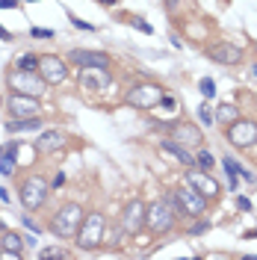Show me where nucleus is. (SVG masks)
Instances as JSON below:
<instances>
[{"instance_id":"obj_1","label":"nucleus","mask_w":257,"mask_h":260,"mask_svg":"<svg viewBox=\"0 0 257 260\" xmlns=\"http://www.w3.org/2000/svg\"><path fill=\"white\" fill-rule=\"evenodd\" d=\"M169 201H172V207H175V216H201L204 210H207V198L198 192V189H192L189 184L184 186V189H175L172 195H169Z\"/></svg>"},{"instance_id":"obj_2","label":"nucleus","mask_w":257,"mask_h":260,"mask_svg":"<svg viewBox=\"0 0 257 260\" xmlns=\"http://www.w3.org/2000/svg\"><path fill=\"white\" fill-rule=\"evenodd\" d=\"M104 228H107V222H104L101 213L83 216V222L77 228V249L80 252H95L101 246V240H104Z\"/></svg>"},{"instance_id":"obj_3","label":"nucleus","mask_w":257,"mask_h":260,"mask_svg":"<svg viewBox=\"0 0 257 260\" xmlns=\"http://www.w3.org/2000/svg\"><path fill=\"white\" fill-rule=\"evenodd\" d=\"M175 207H172V201L169 198H157L154 204H148V216H145V225L154 231V234H166V231H172V225H175Z\"/></svg>"},{"instance_id":"obj_4","label":"nucleus","mask_w":257,"mask_h":260,"mask_svg":"<svg viewBox=\"0 0 257 260\" xmlns=\"http://www.w3.org/2000/svg\"><path fill=\"white\" fill-rule=\"evenodd\" d=\"M80 222H83V210H80L77 204H65V207H59V213L53 216L50 231H53L56 237H62V240H71V237H77Z\"/></svg>"},{"instance_id":"obj_5","label":"nucleus","mask_w":257,"mask_h":260,"mask_svg":"<svg viewBox=\"0 0 257 260\" xmlns=\"http://www.w3.org/2000/svg\"><path fill=\"white\" fill-rule=\"evenodd\" d=\"M47 192H50L47 181L38 178V175H30V178L21 184V204H24L27 210H38V207L47 201Z\"/></svg>"},{"instance_id":"obj_6","label":"nucleus","mask_w":257,"mask_h":260,"mask_svg":"<svg viewBox=\"0 0 257 260\" xmlns=\"http://www.w3.org/2000/svg\"><path fill=\"white\" fill-rule=\"evenodd\" d=\"M9 86H12V92H24L33 98H41L47 89V83L38 71H15V74H9Z\"/></svg>"},{"instance_id":"obj_7","label":"nucleus","mask_w":257,"mask_h":260,"mask_svg":"<svg viewBox=\"0 0 257 260\" xmlns=\"http://www.w3.org/2000/svg\"><path fill=\"white\" fill-rule=\"evenodd\" d=\"M145 216H148V204L142 198H130L124 204V210H121V231L130 234V237L139 234L145 228Z\"/></svg>"},{"instance_id":"obj_8","label":"nucleus","mask_w":257,"mask_h":260,"mask_svg":"<svg viewBox=\"0 0 257 260\" xmlns=\"http://www.w3.org/2000/svg\"><path fill=\"white\" fill-rule=\"evenodd\" d=\"M163 95H166V92H163L160 86L142 83V86H136V89L127 92V104L136 107V110H151V107H157V104L163 101Z\"/></svg>"},{"instance_id":"obj_9","label":"nucleus","mask_w":257,"mask_h":260,"mask_svg":"<svg viewBox=\"0 0 257 260\" xmlns=\"http://www.w3.org/2000/svg\"><path fill=\"white\" fill-rule=\"evenodd\" d=\"M228 142L240 148H252L257 142V121L252 118H237L228 124Z\"/></svg>"},{"instance_id":"obj_10","label":"nucleus","mask_w":257,"mask_h":260,"mask_svg":"<svg viewBox=\"0 0 257 260\" xmlns=\"http://www.w3.org/2000/svg\"><path fill=\"white\" fill-rule=\"evenodd\" d=\"M12 118H27V115H38L41 112V104L33 98V95H24V92H12L9 101H6Z\"/></svg>"},{"instance_id":"obj_11","label":"nucleus","mask_w":257,"mask_h":260,"mask_svg":"<svg viewBox=\"0 0 257 260\" xmlns=\"http://www.w3.org/2000/svg\"><path fill=\"white\" fill-rule=\"evenodd\" d=\"M186 184H189L192 189H198L204 198H216V195H219V181H216L213 175H207L204 169H189V172H186Z\"/></svg>"},{"instance_id":"obj_12","label":"nucleus","mask_w":257,"mask_h":260,"mask_svg":"<svg viewBox=\"0 0 257 260\" xmlns=\"http://www.w3.org/2000/svg\"><path fill=\"white\" fill-rule=\"evenodd\" d=\"M38 74L44 77V83L56 86V83H62L68 77V68H65V62L59 56H38Z\"/></svg>"},{"instance_id":"obj_13","label":"nucleus","mask_w":257,"mask_h":260,"mask_svg":"<svg viewBox=\"0 0 257 260\" xmlns=\"http://www.w3.org/2000/svg\"><path fill=\"white\" fill-rule=\"evenodd\" d=\"M207 56H210L213 62H219V65H240V62H243V50H240L237 44H231V41L213 44V47L207 50Z\"/></svg>"},{"instance_id":"obj_14","label":"nucleus","mask_w":257,"mask_h":260,"mask_svg":"<svg viewBox=\"0 0 257 260\" xmlns=\"http://www.w3.org/2000/svg\"><path fill=\"white\" fill-rule=\"evenodd\" d=\"M80 86L86 92H104L110 86V68H83Z\"/></svg>"},{"instance_id":"obj_15","label":"nucleus","mask_w":257,"mask_h":260,"mask_svg":"<svg viewBox=\"0 0 257 260\" xmlns=\"http://www.w3.org/2000/svg\"><path fill=\"white\" fill-rule=\"evenodd\" d=\"M71 62L80 68H110V59L98 50H71Z\"/></svg>"},{"instance_id":"obj_16","label":"nucleus","mask_w":257,"mask_h":260,"mask_svg":"<svg viewBox=\"0 0 257 260\" xmlns=\"http://www.w3.org/2000/svg\"><path fill=\"white\" fill-rule=\"evenodd\" d=\"M65 145H68V136H65L62 130H44V133L36 139V148H38V151H47V154L62 151Z\"/></svg>"},{"instance_id":"obj_17","label":"nucleus","mask_w":257,"mask_h":260,"mask_svg":"<svg viewBox=\"0 0 257 260\" xmlns=\"http://www.w3.org/2000/svg\"><path fill=\"white\" fill-rule=\"evenodd\" d=\"M172 139H178L181 145H204V133L195 124H175L172 127Z\"/></svg>"},{"instance_id":"obj_18","label":"nucleus","mask_w":257,"mask_h":260,"mask_svg":"<svg viewBox=\"0 0 257 260\" xmlns=\"http://www.w3.org/2000/svg\"><path fill=\"white\" fill-rule=\"evenodd\" d=\"M163 151H166V154H172V157H178V160H181L184 166H189V169L195 166V154H192L186 145H181L178 139H166V142H163Z\"/></svg>"},{"instance_id":"obj_19","label":"nucleus","mask_w":257,"mask_h":260,"mask_svg":"<svg viewBox=\"0 0 257 260\" xmlns=\"http://www.w3.org/2000/svg\"><path fill=\"white\" fill-rule=\"evenodd\" d=\"M0 252H3L6 258H21V252H24V237H18V234H12V231H3V234H0Z\"/></svg>"},{"instance_id":"obj_20","label":"nucleus","mask_w":257,"mask_h":260,"mask_svg":"<svg viewBox=\"0 0 257 260\" xmlns=\"http://www.w3.org/2000/svg\"><path fill=\"white\" fill-rule=\"evenodd\" d=\"M38 127H41V118H38V115H27V118H12V121L6 124V130H9V133H21V130L27 133V130H38Z\"/></svg>"},{"instance_id":"obj_21","label":"nucleus","mask_w":257,"mask_h":260,"mask_svg":"<svg viewBox=\"0 0 257 260\" xmlns=\"http://www.w3.org/2000/svg\"><path fill=\"white\" fill-rule=\"evenodd\" d=\"M18 145H21V142H9V145L3 148V154H0V172H3V175H12V172H15V157H18Z\"/></svg>"},{"instance_id":"obj_22","label":"nucleus","mask_w":257,"mask_h":260,"mask_svg":"<svg viewBox=\"0 0 257 260\" xmlns=\"http://www.w3.org/2000/svg\"><path fill=\"white\" fill-rule=\"evenodd\" d=\"M213 118H216L219 124H231V121L240 118V110H237V104H219V107L213 110Z\"/></svg>"},{"instance_id":"obj_23","label":"nucleus","mask_w":257,"mask_h":260,"mask_svg":"<svg viewBox=\"0 0 257 260\" xmlns=\"http://www.w3.org/2000/svg\"><path fill=\"white\" fill-rule=\"evenodd\" d=\"M15 65H18V71H38V56H33V53H21Z\"/></svg>"},{"instance_id":"obj_24","label":"nucleus","mask_w":257,"mask_h":260,"mask_svg":"<svg viewBox=\"0 0 257 260\" xmlns=\"http://www.w3.org/2000/svg\"><path fill=\"white\" fill-rule=\"evenodd\" d=\"M38 258L47 260V258H71V252L68 249H59V246H47V249H38Z\"/></svg>"},{"instance_id":"obj_25","label":"nucleus","mask_w":257,"mask_h":260,"mask_svg":"<svg viewBox=\"0 0 257 260\" xmlns=\"http://www.w3.org/2000/svg\"><path fill=\"white\" fill-rule=\"evenodd\" d=\"M195 166H201L204 172H210V169L216 166V160H213V154H210V151H204V148H201V151L195 154Z\"/></svg>"},{"instance_id":"obj_26","label":"nucleus","mask_w":257,"mask_h":260,"mask_svg":"<svg viewBox=\"0 0 257 260\" xmlns=\"http://www.w3.org/2000/svg\"><path fill=\"white\" fill-rule=\"evenodd\" d=\"M198 118H201V124H207V127H213V110H210V104H201L198 107Z\"/></svg>"},{"instance_id":"obj_27","label":"nucleus","mask_w":257,"mask_h":260,"mask_svg":"<svg viewBox=\"0 0 257 260\" xmlns=\"http://www.w3.org/2000/svg\"><path fill=\"white\" fill-rule=\"evenodd\" d=\"M198 89H201V95H204V98H216V83H213L210 77H204V80L198 83Z\"/></svg>"},{"instance_id":"obj_28","label":"nucleus","mask_w":257,"mask_h":260,"mask_svg":"<svg viewBox=\"0 0 257 260\" xmlns=\"http://www.w3.org/2000/svg\"><path fill=\"white\" fill-rule=\"evenodd\" d=\"M222 166H225V175H240L243 172V166L234 157H222Z\"/></svg>"},{"instance_id":"obj_29","label":"nucleus","mask_w":257,"mask_h":260,"mask_svg":"<svg viewBox=\"0 0 257 260\" xmlns=\"http://www.w3.org/2000/svg\"><path fill=\"white\" fill-rule=\"evenodd\" d=\"M71 27H77V30H86V33H92V30H95V24H89V21L77 18V15H71Z\"/></svg>"},{"instance_id":"obj_30","label":"nucleus","mask_w":257,"mask_h":260,"mask_svg":"<svg viewBox=\"0 0 257 260\" xmlns=\"http://www.w3.org/2000/svg\"><path fill=\"white\" fill-rule=\"evenodd\" d=\"M207 228H210V222H207V219H201V222H195V225L189 228V234H192V237H201Z\"/></svg>"},{"instance_id":"obj_31","label":"nucleus","mask_w":257,"mask_h":260,"mask_svg":"<svg viewBox=\"0 0 257 260\" xmlns=\"http://www.w3.org/2000/svg\"><path fill=\"white\" fill-rule=\"evenodd\" d=\"M133 27H136V30H142L145 36H151V33H154V27H151L148 21H142V18H133Z\"/></svg>"},{"instance_id":"obj_32","label":"nucleus","mask_w":257,"mask_h":260,"mask_svg":"<svg viewBox=\"0 0 257 260\" xmlns=\"http://www.w3.org/2000/svg\"><path fill=\"white\" fill-rule=\"evenodd\" d=\"M33 36H36V38H50V36H53V30H44V27H33Z\"/></svg>"},{"instance_id":"obj_33","label":"nucleus","mask_w":257,"mask_h":260,"mask_svg":"<svg viewBox=\"0 0 257 260\" xmlns=\"http://www.w3.org/2000/svg\"><path fill=\"white\" fill-rule=\"evenodd\" d=\"M160 107H166V110H169V112H172V110H175V107H178V101H175V98H172V95H163V101H160Z\"/></svg>"},{"instance_id":"obj_34","label":"nucleus","mask_w":257,"mask_h":260,"mask_svg":"<svg viewBox=\"0 0 257 260\" xmlns=\"http://www.w3.org/2000/svg\"><path fill=\"white\" fill-rule=\"evenodd\" d=\"M21 222H24V228H27V231H33V234H38V225H36V222H33L30 216H21Z\"/></svg>"},{"instance_id":"obj_35","label":"nucleus","mask_w":257,"mask_h":260,"mask_svg":"<svg viewBox=\"0 0 257 260\" xmlns=\"http://www.w3.org/2000/svg\"><path fill=\"white\" fill-rule=\"evenodd\" d=\"M237 207H240V210H252V201H249L246 195H240V198H237Z\"/></svg>"},{"instance_id":"obj_36","label":"nucleus","mask_w":257,"mask_h":260,"mask_svg":"<svg viewBox=\"0 0 257 260\" xmlns=\"http://www.w3.org/2000/svg\"><path fill=\"white\" fill-rule=\"evenodd\" d=\"M228 184H231L234 192H240V181H237V175H228Z\"/></svg>"},{"instance_id":"obj_37","label":"nucleus","mask_w":257,"mask_h":260,"mask_svg":"<svg viewBox=\"0 0 257 260\" xmlns=\"http://www.w3.org/2000/svg\"><path fill=\"white\" fill-rule=\"evenodd\" d=\"M18 6V0H0V9H15Z\"/></svg>"},{"instance_id":"obj_38","label":"nucleus","mask_w":257,"mask_h":260,"mask_svg":"<svg viewBox=\"0 0 257 260\" xmlns=\"http://www.w3.org/2000/svg\"><path fill=\"white\" fill-rule=\"evenodd\" d=\"M62 184H65V175H62V172H59V175H56V178H53V186H56V189H59V186H62Z\"/></svg>"},{"instance_id":"obj_39","label":"nucleus","mask_w":257,"mask_h":260,"mask_svg":"<svg viewBox=\"0 0 257 260\" xmlns=\"http://www.w3.org/2000/svg\"><path fill=\"white\" fill-rule=\"evenodd\" d=\"M0 38H3V41H12V33H9V30H3V27H0Z\"/></svg>"},{"instance_id":"obj_40","label":"nucleus","mask_w":257,"mask_h":260,"mask_svg":"<svg viewBox=\"0 0 257 260\" xmlns=\"http://www.w3.org/2000/svg\"><path fill=\"white\" fill-rule=\"evenodd\" d=\"M0 201H3V204H6V201H9V192H6V189H3V186H0Z\"/></svg>"},{"instance_id":"obj_41","label":"nucleus","mask_w":257,"mask_h":260,"mask_svg":"<svg viewBox=\"0 0 257 260\" xmlns=\"http://www.w3.org/2000/svg\"><path fill=\"white\" fill-rule=\"evenodd\" d=\"M98 3H104V6H112V3H115V0H98Z\"/></svg>"},{"instance_id":"obj_42","label":"nucleus","mask_w":257,"mask_h":260,"mask_svg":"<svg viewBox=\"0 0 257 260\" xmlns=\"http://www.w3.org/2000/svg\"><path fill=\"white\" fill-rule=\"evenodd\" d=\"M3 231H6V225H3V219H0V234H3Z\"/></svg>"},{"instance_id":"obj_43","label":"nucleus","mask_w":257,"mask_h":260,"mask_svg":"<svg viewBox=\"0 0 257 260\" xmlns=\"http://www.w3.org/2000/svg\"><path fill=\"white\" fill-rule=\"evenodd\" d=\"M252 74H255V77H257V62H255V68H252Z\"/></svg>"},{"instance_id":"obj_44","label":"nucleus","mask_w":257,"mask_h":260,"mask_svg":"<svg viewBox=\"0 0 257 260\" xmlns=\"http://www.w3.org/2000/svg\"><path fill=\"white\" fill-rule=\"evenodd\" d=\"M249 237H257V231H252V234H249Z\"/></svg>"},{"instance_id":"obj_45","label":"nucleus","mask_w":257,"mask_h":260,"mask_svg":"<svg viewBox=\"0 0 257 260\" xmlns=\"http://www.w3.org/2000/svg\"><path fill=\"white\" fill-rule=\"evenodd\" d=\"M0 104H3V98H0Z\"/></svg>"}]
</instances>
